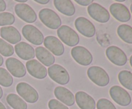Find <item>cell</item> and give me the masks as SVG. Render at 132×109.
Here are the masks:
<instances>
[{"instance_id": "obj_1", "label": "cell", "mask_w": 132, "mask_h": 109, "mask_svg": "<svg viewBox=\"0 0 132 109\" xmlns=\"http://www.w3.org/2000/svg\"><path fill=\"white\" fill-rule=\"evenodd\" d=\"M41 21L52 29H58L61 25V19L56 12L50 8H43L39 12Z\"/></svg>"}, {"instance_id": "obj_2", "label": "cell", "mask_w": 132, "mask_h": 109, "mask_svg": "<svg viewBox=\"0 0 132 109\" xmlns=\"http://www.w3.org/2000/svg\"><path fill=\"white\" fill-rule=\"evenodd\" d=\"M88 78L92 82L99 87H105L110 82V77L103 68L99 66H92L87 71Z\"/></svg>"}, {"instance_id": "obj_3", "label": "cell", "mask_w": 132, "mask_h": 109, "mask_svg": "<svg viewBox=\"0 0 132 109\" xmlns=\"http://www.w3.org/2000/svg\"><path fill=\"white\" fill-rule=\"evenodd\" d=\"M57 35L61 41L70 47L76 46L79 42V37L74 29L67 25L61 26L57 29Z\"/></svg>"}, {"instance_id": "obj_4", "label": "cell", "mask_w": 132, "mask_h": 109, "mask_svg": "<svg viewBox=\"0 0 132 109\" xmlns=\"http://www.w3.org/2000/svg\"><path fill=\"white\" fill-rule=\"evenodd\" d=\"M16 91L24 101L35 103L39 100V94L33 87L26 82H20L16 85Z\"/></svg>"}, {"instance_id": "obj_5", "label": "cell", "mask_w": 132, "mask_h": 109, "mask_svg": "<svg viewBox=\"0 0 132 109\" xmlns=\"http://www.w3.org/2000/svg\"><path fill=\"white\" fill-rule=\"evenodd\" d=\"M49 77L60 85H66L70 82V75L65 68L59 64H54L47 69Z\"/></svg>"}, {"instance_id": "obj_6", "label": "cell", "mask_w": 132, "mask_h": 109, "mask_svg": "<svg viewBox=\"0 0 132 109\" xmlns=\"http://www.w3.org/2000/svg\"><path fill=\"white\" fill-rule=\"evenodd\" d=\"M71 55L76 62L83 66L90 65L93 62L92 53L83 46L73 47L71 50Z\"/></svg>"}, {"instance_id": "obj_7", "label": "cell", "mask_w": 132, "mask_h": 109, "mask_svg": "<svg viewBox=\"0 0 132 109\" xmlns=\"http://www.w3.org/2000/svg\"><path fill=\"white\" fill-rule=\"evenodd\" d=\"M22 34L28 42L36 46L42 44L45 38L42 32L31 24H27L23 27Z\"/></svg>"}, {"instance_id": "obj_8", "label": "cell", "mask_w": 132, "mask_h": 109, "mask_svg": "<svg viewBox=\"0 0 132 109\" xmlns=\"http://www.w3.org/2000/svg\"><path fill=\"white\" fill-rule=\"evenodd\" d=\"M109 93L112 100L121 106H126L131 103V98L130 94L120 86H112Z\"/></svg>"}, {"instance_id": "obj_9", "label": "cell", "mask_w": 132, "mask_h": 109, "mask_svg": "<svg viewBox=\"0 0 132 109\" xmlns=\"http://www.w3.org/2000/svg\"><path fill=\"white\" fill-rule=\"evenodd\" d=\"M87 11L89 15L99 23H107L110 18V15L107 9L97 3H93L89 5Z\"/></svg>"}, {"instance_id": "obj_10", "label": "cell", "mask_w": 132, "mask_h": 109, "mask_svg": "<svg viewBox=\"0 0 132 109\" xmlns=\"http://www.w3.org/2000/svg\"><path fill=\"white\" fill-rule=\"evenodd\" d=\"M106 55L108 60L117 66H123L127 63L128 58L126 53L116 46H111L106 49Z\"/></svg>"}, {"instance_id": "obj_11", "label": "cell", "mask_w": 132, "mask_h": 109, "mask_svg": "<svg viewBox=\"0 0 132 109\" xmlns=\"http://www.w3.org/2000/svg\"><path fill=\"white\" fill-rule=\"evenodd\" d=\"M14 10L16 15L26 23H33L37 20V15L36 12L27 4H17L14 8Z\"/></svg>"}, {"instance_id": "obj_12", "label": "cell", "mask_w": 132, "mask_h": 109, "mask_svg": "<svg viewBox=\"0 0 132 109\" xmlns=\"http://www.w3.org/2000/svg\"><path fill=\"white\" fill-rule=\"evenodd\" d=\"M75 27L81 34L88 38L93 37L96 33L94 24L84 17H79L76 19Z\"/></svg>"}, {"instance_id": "obj_13", "label": "cell", "mask_w": 132, "mask_h": 109, "mask_svg": "<svg viewBox=\"0 0 132 109\" xmlns=\"http://www.w3.org/2000/svg\"><path fill=\"white\" fill-rule=\"evenodd\" d=\"M5 65L8 71L15 78H23L27 74V69L24 64L15 58L10 57L6 59Z\"/></svg>"}, {"instance_id": "obj_14", "label": "cell", "mask_w": 132, "mask_h": 109, "mask_svg": "<svg viewBox=\"0 0 132 109\" xmlns=\"http://www.w3.org/2000/svg\"><path fill=\"white\" fill-rule=\"evenodd\" d=\"M26 67L28 73L37 79H44L47 76L48 71L46 68L37 60L32 59L27 61Z\"/></svg>"}, {"instance_id": "obj_15", "label": "cell", "mask_w": 132, "mask_h": 109, "mask_svg": "<svg viewBox=\"0 0 132 109\" xmlns=\"http://www.w3.org/2000/svg\"><path fill=\"white\" fill-rule=\"evenodd\" d=\"M110 12L115 19L122 23L129 21L131 19L130 10L122 3H115L112 4L110 6Z\"/></svg>"}, {"instance_id": "obj_16", "label": "cell", "mask_w": 132, "mask_h": 109, "mask_svg": "<svg viewBox=\"0 0 132 109\" xmlns=\"http://www.w3.org/2000/svg\"><path fill=\"white\" fill-rule=\"evenodd\" d=\"M45 47L55 56H61L64 52V47L59 39L54 36H47L44 38Z\"/></svg>"}, {"instance_id": "obj_17", "label": "cell", "mask_w": 132, "mask_h": 109, "mask_svg": "<svg viewBox=\"0 0 132 109\" xmlns=\"http://www.w3.org/2000/svg\"><path fill=\"white\" fill-rule=\"evenodd\" d=\"M54 95L60 102L64 103L66 106H73L75 104V96L70 90L66 87H55L54 89Z\"/></svg>"}, {"instance_id": "obj_18", "label": "cell", "mask_w": 132, "mask_h": 109, "mask_svg": "<svg viewBox=\"0 0 132 109\" xmlns=\"http://www.w3.org/2000/svg\"><path fill=\"white\" fill-rule=\"evenodd\" d=\"M75 101L81 109H95L96 103L90 95L84 91H79L75 95Z\"/></svg>"}, {"instance_id": "obj_19", "label": "cell", "mask_w": 132, "mask_h": 109, "mask_svg": "<svg viewBox=\"0 0 132 109\" xmlns=\"http://www.w3.org/2000/svg\"><path fill=\"white\" fill-rule=\"evenodd\" d=\"M0 35L4 41H6L12 44L19 43L21 40V36L19 31L14 26H4L0 29Z\"/></svg>"}, {"instance_id": "obj_20", "label": "cell", "mask_w": 132, "mask_h": 109, "mask_svg": "<svg viewBox=\"0 0 132 109\" xmlns=\"http://www.w3.org/2000/svg\"><path fill=\"white\" fill-rule=\"evenodd\" d=\"M15 53L24 60H30L35 57V49L32 46L24 42H20L14 47Z\"/></svg>"}, {"instance_id": "obj_21", "label": "cell", "mask_w": 132, "mask_h": 109, "mask_svg": "<svg viewBox=\"0 0 132 109\" xmlns=\"http://www.w3.org/2000/svg\"><path fill=\"white\" fill-rule=\"evenodd\" d=\"M36 56L37 60H39L45 66L50 67L55 62V57L54 55L45 47L39 46L35 49Z\"/></svg>"}, {"instance_id": "obj_22", "label": "cell", "mask_w": 132, "mask_h": 109, "mask_svg": "<svg viewBox=\"0 0 132 109\" xmlns=\"http://www.w3.org/2000/svg\"><path fill=\"white\" fill-rule=\"evenodd\" d=\"M54 5L59 12L67 16H72L76 13V8L70 0H54Z\"/></svg>"}, {"instance_id": "obj_23", "label": "cell", "mask_w": 132, "mask_h": 109, "mask_svg": "<svg viewBox=\"0 0 132 109\" xmlns=\"http://www.w3.org/2000/svg\"><path fill=\"white\" fill-rule=\"evenodd\" d=\"M7 103L14 109H27V104L21 97L15 94H9L6 97Z\"/></svg>"}, {"instance_id": "obj_24", "label": "cell", "mask_w": 132, "mask_h": 109, "mask_svg": "<svg viewBox=\"0 0 132 109\" xmlns=\"http://www.w3.org/2000/svg\"><path fill=\"white\" fill-rule=\"evenodd\" d=\"M119 37L128 44H132V27L128 24H121L117 29Z\"/></svg>"}, {"instance_id": "obj_25", "label": "cell", "mask_w": 132, "mask_h": 109, "mask_svg": "<svg viewBox=\"0 0 132 109\" xmlns=\"http://www.w3.org/2000/svg\"><path fill=\"white\" fill-rule=\"evenodd\" d=\"M120 83L127 89L132 91V73L129 71H121L118 74Z\"/></svg>"}, {"instance_id": "obj_26", "label": "cell", "mask_w": 132, "mask_h": 109, "mask_svg": "<svg viewBox=\"0 0 132 109\" xmlns=\"http://www.w3.org/2000/svg\"><path fill=\"white\" fill-rule=\"evenodd\" d=\"M12 76L5 68L0 67V85L5 87H9L13 83Z\"/></svg>"}, {"instance_id": "obj_27", "label": "cell", "mask_w": 132, "mask_h": 109, "mask_svg": "<svg viewBox=\"0 0 132 109\" xmlns=\"http://www.w3.org/2000/svg\"><path fill=\"white\" fill-rule=\"evenodd\" d=\"M14 53L13 46L3 39L0 38V54L4 56H10Z\"/></svg>"}, {"instance_id": "obj_28", "label": "cell", "mask_w": 132, "mask_h": 109, "mask_svg": "<svg viewBox=\"0 0 132 109\" xmlns=\"http://www.w3.org/2000/svg\"><path fill=\"white\" fill-rule=\"evenodd\" d=\"M15 22V17L10 12L0 13V26L12 25Z\"/></svg>"}, {"instance_id": "obj_29", "label": "cell", "mask_w": 132, "mask_h": 109, "mask_svg": "<svg viewBox=\"0 0 132 109\" xmlns=\"http://www.w3.org/2000/svg\"><path fill=\"white\" fill-rule=\"evenodd\" d=\"M97 109H117L115 105L110 100L101 98L97 102Z\"/></svg>"}, {"instance_id": "obj_30", "label": "cell", "mask_w": 132, "mask_h": 109, "mask_svg": "<svg viewBox=\"0 0 132 109\" xmlns=\"http://www.w3.org/2000/svg\"><path fill=\"white\" fill-rule=\"evenodd\" d=\"M48 106L50 109H69L67 106L55 99H52L48 101Z\"/></svg>"}, {"instance_id": "obj_31", "label": "cell", "mask_w": 132, "mask_h": 109, "mask_svg": "<svg viewBox=\"0 0 132 109\" xmlns=\"http://www.w3.org/2000/svg\"><path fill=\"white\" fill-rule=\"evenodd\" d=\"M76 1L77 3H78L79 5H82V6H88V5H91L92 3H93V0H76Z\"/></svg>"}, {"instance_id": "obj_32", "label": "cell", "mask_w": 132, "mask_h": 109, "mask_svg": "<svg viewBox=\"0 0 132 109\" xmlns=\"http://www.w3.org/2000/svg\"><path fill=\"white\" fill-rule=\"evenodd\" d=\"M6 3L3 0H0V12H4L6 10Z\"/></svg>"}, {"instance_id": "obj_33", "label": "cell", "mask_w": 132, "mask_h": 109, "mask_svg": "<svg viewBox=\"0 0 132 109\" xmlns=\"http://www.w3.org/2000/svg\"><path fill=\"white\" fill-rule=\"evenodd\" d=\"M35 1L41 5H46L49 3V0H35Z\"/></svg>"}, {"instance_id": "obj_34", "label": "cell", "mask_w": 132, "mask_h": 109, "mask_svg": "<svg viewBox=\"0 0 132 109\" xmlns=\"http://www.w3.org/2000/svg\"><path fill=\"white\" fill-rule=\"evenodd\" d=\"M3 58L0 55V66H1L3 65Z\"/></svg>"}, {"instance_id": "obj_35", "label": "cell", "mask_w": 132, "mask_h": 109, "mask_svg": "<svg viewBox=\"0 0 132 109\" xmlns=\"http://www.w3.org/2000/svg\"><path fill=\"white\" fill-rule=\"evenodd\" d=\"M0 109H6L5 105H4L1 102H0Z\"/></svg>"}, {"instance_id": "obj_36", "label": "cell", "mask_w": 132, "mask_h": 109, "mask_svg": "<svg viewBox=\"0 0 132 109\" xmlns=\"http://www.w3.org/2000/svg\"><path fill=\"white\" fill-rule=\"evenodd\" d=\"M3 89L1 87V86H0V99L3 97Z\"/></svg>"}, {"instance_id": "obj_37", "label": "cell", "mask_w": 132, "mask_h": 109, "mask_svg": "<svg viewBox=\"0 0 132 109\" xmlns=\"http://www.w3.org/2000/svg\"><path fill=\"white\" fill-rule=\"evenodd\" d=\"M15 1L18 3H24L27 2V0H23V1H21V0H15Z\"/></svg>"}, {"instance_id": "obj_38", "label": "cell", "mask_w": 132, "mask_h": 109, "mask_svg": "<svg viewBox=\"0 0 132 109\" xmlns=\"http://www.w3.org/2000/svg\"><path fill=\"white\" fill-rule=\"evenodd\" d=\"M130 65H131V66L132 67V55L131 56H130Z\"/></svg>"}, {"instance_id": "obj_39", "label": "cell", "mask_w": 132, "mask_h": 109, "mask_svg": "<svg viewBox=\"0 0 132 109\" xmlns=\"http://www.w3.org/2000/svg\"><path fill=\"white\" fill-rule=\"evenodd\" d=\"M117 2H124L125 0H117Z\"/></svg>"}, {"instance_id": "obj_40", "label": "cell", "mask_w": 132, "mask_h": 109, "mask_svg": "<svg viewBox=\"0 0 132 109\" xmlns=\"http://www.w3.org/2000/svg\"><path fill=\"white\" fill-rule=\"evenodd\" d=\"M130 10H131V14H132V3H131V6H130Z\"/></svg>"}]
</instances>
